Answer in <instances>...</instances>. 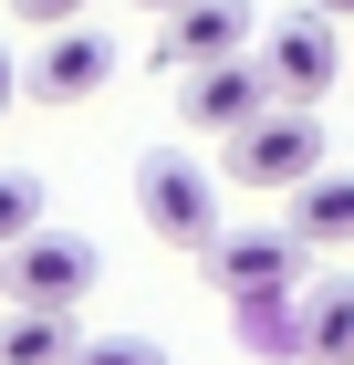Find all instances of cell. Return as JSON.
<instances>
[{
	"label": "cell",
	"instance_id": "52a82bcc",
	"mask_svg": "<svg viewBox=\"0 0 354 365\" xmlns=\"http://www.w3.org/2000/svg\"><path fill=\"white\" fill-rule=\"evenodd\" d=\"M261 105H271L261 63H250V53H229V63H198V73H188V94H177V125H188V136H240Z\"/></svg>",
	"mask_w": 354,
	"mask_h": 365
},
{
	"label": "cell",
	"instance_id": "4fadbf2b",
	"mask_svg": "<svg viewBox=\"0 0 354 365\" xmlns=\"http://www.w3.org/2000/svg\"><path fill=\"white\" fill-rule=\"evenodd\" d=\"M31 230H42V188H31L21 168H0V251H11V240H31Z\"/></svg>",
	"mask_w": 354,
	"mask_h": 365
},
{
	"label": "cell",
	"instance_id": "5bb4252c",
	"mask_svg": "<svg viewBox=\"0 0 354 365\" xmlns=\"http://www.w3.org/2000/svg\"><path fill=\"white\" fill-rule=\"evenodd\" d=\"M63 365H167V355H157L146 334H105V344H73Z\"/></svg>",
	"mask_w": 354,
	"mask_h": 365
},
{
	"label": "cell",
	"instance_id": "6da1fadb",
	"mask_svg": "<svg viewBox=\"0 0 354 365\" xmlns=\"http://www.w3.org/2000/svg\"><path fill=\"white\" fill-rule=\"evenodd\" d=\"M83 292H94V240H83V230H31V240L0 251V303H21V313H73Z\"/></svg>",
	"mask_w": 354,
	"mask_h": 365
},
{
	"label": "cell",
	"instance_id": "8992f818",
	"mask_svg": "<svg viewBox=\"0 0 354 365\" xmlns=\"http://www.w3.org/2000/svg\"><path fill=\"white\" fill-rule=\"evenodd\" d=\"M198 261H209V292H229V303H240V292H292V282H302V240H292L281 220H261V230H209Z\"/></svg>",
	"mask_w": 354,
	"mask_h": 365
},
{
	"label": "cell",
	"instance_id": "e0dca14e",
	"mask_svg": "<svg viewBox=\"0 0 354 365\" xmlns=\"http://www.w3.org/2000/svg\"><path fill=\"white\" fill-rule=\"evenodd\" d=\"M125 11H146V21H167V11H188V0H125Z\"/></svg>",
	"mask_w": 354,
	"mask_h": 365
},
{
	"label": "cell",
	"instance_id": "7a4b0ae2",
	"mask_svg": "<svg viewBox=\"0 0 354 365\" xmlns=\"http://www.w3.org/2000/svg\"><path fill=\"white\" fill-rule=\"evenodd\" d=\"M313 168H323V115L313 105H261L229 136V178L240 188H302Z\"/></svg>",
	"mask_w": 354,
	"mask_h": 365
},
{
	"label": "cell",
	"instance_id": "30bf717a",
	"mask_svg": "<svg viewBox=\"0 0 354 365\" xmlns=\"http://www.w3.org/2000/svg\"><path fill=\"white\" fill-rule=\"evenodd\" d=\"M281 230H292L302 251H354V168H313L302 188H281Z\"/></svg>",
	"mask_w": 354,
	"mask_h": 365
},
{
	"label": "cell",
	"instance_id": "7c38bea8",
	"mask_svg": "<svg viewBox=\"0 0 354 365\" xmlns=\"http://www.w3.org/2000/svg\"><path fill=\"white\" fill-rule=\"evenodd\" d=\"M292 292H302V282H292ZM292 292H240V303H229L240 344H250V355H271V365H292Z\"/></svg>",
	"mask_w": 354,
	"mask_h": 365
},
{
	"label": "cell",
	"instance_id": "ac0fdd59",
	"mask_svg": "<svg viewBox=\"0 0 354 365\" xmlns=\"http://www.w3.org/2000/svg\"><path fill=\"white\" fill-rule=\"evenodd\" d=\"M313 11H323V21H354V0H313Z\"/></svg>",
	"mask_w": 354,
	"mask_h": 365
},
{
	"label": "cell",
	"instance_id": "9a60e30c",
	"mask_svg": "<svg viewBox=\"0 0 354 365\" xmlns=\"http://www.w3.org/2000/svg\"><path fill=\"white\" fill-rule=\"evenodd\" d=\"M94 0H11V21H31V31H63V21H83Z\"/></svg>",
	"mask_w": 354,
	"mask_h": 365
},
{
	"label": "cell",
	"instance_id": "9c48e42d",
	"mask_svg": "<svg viewBox=\"0 0 354 365\" xmlns=\"http://www.w3.org/2000/svg\"><path fill=\"white\" fill-rule=\"evenodd\" d=\"M229 53H250V0H188V11H167V31H157V63H177V73L229 63Z\"/></svg>",
	"mask_w": 354,
	"mask_h": 365
},
{
	"label": "cell",
	"instance_id": "277c9868",
	"mask_svg": "<svg viewBox=\"0 0 354 365\" xmlns=\"http://www.w3.org/2000/svg\"><path fill=\"white\" fill-rule=\"evenodd\" d=\"M136 209H146V230H157L167 251H198L219 230V178L198 168V157H177V146H157L136 168Z\"/></svg>",
	"mask_w": 354,
	"mask_h": 365
},
{
	"label": "cell",
	"instance_id": "ba28073f",
	"mask_svg": "<svg viewBox=\"0 0 354 365\" xmlns=\"http://www.w3.org/2000/svg\"><path fill=\"white\" fill-rule=\"evenodd\" d=\"M292 365H354V272L292 292Z\"/></svg>",
	"mask_w": 354,
	"mask_h": 365
},
{
	"label": "cell",
	"instance_id": "8fae6325",
	"mask_svg": "<svg viewBox=\"0 0 354 365\" xmlns=\"http://www.w3.org/2000/svg\"><path fill=\"white\" fill-rule=\"evenodd\" d=\"M63 355H73V313H21V303H11L0 365H63Z\"/></svg>",
	"mask_w": 354,
	"mask_h": 365
},
{
	"label": "cell",
	"instance_id": "3957f363",
	"mask_svg": "<svg viewBox=\"0 0 354 365\" xmlns=\"http://www.w3.org/2000/svg\"><path fill=\"white\" fill-rule=\"evenodd\" d=\"M261 84H271V105H323L333 84H344V31L323 21V11H292V21L261 31Z\"/></svg>",
	"mask_w": 354,
	"mask_h": 365
},
{
	"label": "cell",
	"instance_id": "5b68a950",
	"mask_svg": "<svg viewBox=\"0 0 354 365\" xmlns=\"http://www.w3.org/2000/svg\"><path fill=\"white\" fill-rule=\"evenodd\" d=\"M115 31H94V21H63V31H42L31 42V63H21V94L31 105H94V94L115 84Z\"/></svg>",
	"mask_w": 354,
	"mask_h": 365
},
{
	"label": "cell",
	"instance_id": "2e32d148",
	"mask_svg": "<svg viewBox=\"0 0 354 365\" xmlns=\"http://www.w3.org/2000/svg\"><path fill=\"white\" fill-rule=\"evenodd\" d=\"M21 105V53H11V42H0V115Z\"/></svg>",
	"mask_w": 354,
	"mask_h": 365
}]
</instances>
